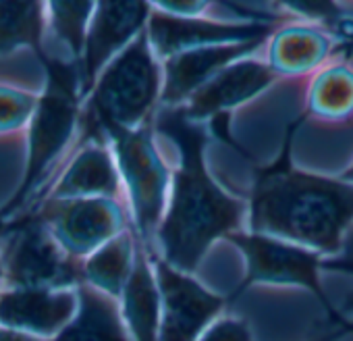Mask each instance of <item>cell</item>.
Listing matches in <instances>:
<instances>
[{
	"label": "cell",
	"mask_w": 353,
	"mask_h": 341,
	"mask_svg": "<svg viewBox=\"0 0 353 341\" xmlns=\"http://www.w3.org/2000/svg\"><path fill=\"white\" fill-rule=\"evenodd\" d=\"M158 129L179 148L166 213L158 231L160 256L174 269L194 273L219 237L243 231L245 204L225 194L204 164L206 133L179 108H164Z\"/></svg>",
	"instance_id": "6da1fadb"
},
{
	"label": "cell",
	"mask_w": 353,
	"mask_h": 341,
	"mask_svg": "<svg viewBox=\"0 0 353 341\" xmlns=\"http://www.w3.org/2000/svg\"><path fill=\"white\" fill-rule=\"evenodd\" d=\"M353 227V182L326 179L279 164L260 170L250 202V229L307 250L336 254Z\"/></svg>",
	"instance_id": "7a4b0ae2"
},
{
	"label": "cell",
	"mask_w": 353,
	"mask_h": 341,
	"mask_svg": "<svg viewBox=\"0 0 353 341\" xmlns=\"http://www.w3.org/2000/svg\"><path fill=\"white\" fill-rule=\"evenodd\" d=\"M164 73L143 30L98 77L88 96L83 117L88 135H104L110 129H139L152 125L160 102Z\"/></svg>",
	"instance_id": "3957f363"
},
{
	"label": "cell",
	"mask_w": 353,
	"mask_h": 341,
	"mask_svg": "<svg viewBox=\"0 0 353 341\" xmlns=\"http://www.w3.org/2000/svg\"><path fill=\"white\" fill-rule=\"evenodd\" d=\"M40 61L46 67L48 86L32 115L26 177L15 198L0 211V221H7L9 217H13L32 198L44 173L67 148L77 125L79 100L83 98L79 63L50 57L46 50L40 55Z\"/></svg>",
	"instance_id": "277c9868"
},
{
	"label": "cell",
	"mask_w": 353,
	"mask_h": 341,
	"mask_svg": "<svg viewBox=\"0 0 353 341\" xmlns=\"http://www.w3.org/2000/svg\"><path fill=\"white\" fill-rule=\"evenodd\" d=\"M104 135L112 142L119 173L131 200L135 235L152 254L150 240L158 237L168 192V173L154 148L152 125L139 129H110Z\"/></svg>",
	"instance_id": "5b68a950"
},
{
	"label": "cell",
	"mask_w": 353,
	"mask_h": 341,
	"mask_svg": "<svg viewBox=\"0 0 353 341\" xmlns=\"http://www.w3.org/2000/svg\"><path fill=\"white\" fill-rule=\"evenodd\" d=\"M3 237L0 260L11 289H67L83 283V264H77L38 215L9 225Z\"/></svg>",
	"instance_id": "8992f818"
},
{
	"label": "cell",
	"mask_w": 353,
	"mask_h": 341,
	"mask_svg": "<svg viewBox=\"0 0 353 341\" xmlns=\"http://www.w3.org/2000/svg\"><path fill=\"white\" fill-rule=\"evenodd\" d=\"M219 5H210L202 15L170 13L158 5H152L148 19V38L158 59H172L174 55L216 44H235L268 38L272 23L248 21L254 15L243 13V7H233L225 15H214Z\"/></svg>",
	"instance_id": "52a82bcc"
},
{
	"label": "cell",
	"mask_w": 353,
	"mask_h": 341,
	"mask_svg": "<svg viewBox=\"0 0 353 341\" xmlns=\"http://www.w3.org/2000/svg\"><path fill=\"white\" fill-rule=\"evenodd\" d=\"M227 240L233 242L243 252L248 262V273L241 283V289L250 287L252 283L307 287L318 295L320 304L334 316V310L330 308L318 277L324 264V256L320 252L254 231L250 233L239 231Z\"/></svg>",
	"instance_id": "ba28073f"
},
{
	"label": "cell",
	"mask_w": 353,
	"mask_h": 341,
	"mask_svg": "<svg viewBox=\"0 0 353 341\" xmlns=\"http://www.w3.org/2000/svg\"><path fill=\"white\" fill-rule=\"evenodd\" d=\"M152 264L162 308L160 341H200L227 300L170 266L160 254H152Z\"/></svg>",
	"instance_id": "9c48e42d"
},
{
	"label": "cell",
	"mask_w": 353,
	"mask_h": 341,
	"mask_svg": "<svg viewBox=\"0 0 353 341\" xmlns=\"http://www.w3.org/2000/svg\"><path fill=\"white\" fill-rule=\"evenodd\" d=\"M38 217L75 258L92 256L125 231V219L119 202L106 198L48 200Z\"/></svg>",
	"instance_id": "30bf717a"
},
{
	"label": "cell",
	"mask_w": 353,
	"mask_h": 341,
	"mask_svg": "<svg viewBox=\"0 0 353 341\" xmlns=\"http://www.w3.org/2000/svg\"><path fill=\"white\" fill-rule=\"evenodd\" d=\"M152 5L96 3L81 59L83 96H90L100 73L148 28Z\"/></svg>",
	"instance_id": "8fae6325"
},
{
	"label": "cell",
	"mask_w": 353,
	"mask_h": 341,
	"mask_svg": "<svg viewBox=\"0 0 353 341\" xmlns=\"http://www.w3.org/2000/svg\"><path fill=\"white\" fill-rule=\"evenodd\" d=\"M266 40L268 38L235 42V44L202 46L174 55L172 59L166 61L164 67V86H162L160 104L164 108H179L206 81H210L214 75H219L223 69L231 67L233 63L256 52Z\"/></svg>",
	"instance_id": "7c38bea8"
},
{
	"label": "cell",
	"mask_w": 353,
	"mask_h": 341,
	"mask_svg": "<svg viewBox=\"0 0 353 341\" xmlns=\"http://www.w3.org/2000/svg\"><path fill=\"white\" fill-rule=\"evenodd\" d=\"M283 75L285 73L279 71L274 65L256 59H241L231 67L223 69L210 81H206L179 106V110L190 121L200 123L225 108L245 102Z\"/></svg>",
	"instance_id": "4fadbf2b"
},
{
	"label": "cell",
	"mask_w": 353,
	"mask_h": 341,
	"mask_svg": "<svg viewBox=\"0 0 353 341\" xmlns=\"http://www.w3.org/2000/svg\"><path fill=\"white\" fill-rule=\"evenodd\" d=\"M77 287L9 289L0 295V327L28 335H59L77 314Z\"/></svg>",
	"instance_id": "5bb4252c"
},
{
	"label": "cell",
	"mask_w": 353,
	"mask_h": 341,
	"mask_svg": "<svg viewBox=\"0 0 353 341\" xmlns=\"http://www.w3.org/2000/svg\"><path fill=\"white\" fill-rule=\"evenodd\" d=\"M123 316L133 341H160V291L154 275L152 254L139 242L135 244V258L129 279L123 287Z\"/></svg>",
	"instance_id": "9a60e30c"
},
{
	"label": "cell",
	"mask_w": 353,
	"mask_h": 341,
	"mask_svg": "<svg viewBox=\"0 0 353 341\" xmlns=\"http://www.w3.org/2000/svg\"><path fill=\"white\" fill-rule=\"evenodd\" d=\"M79 308L75 318L52 341H133L114 295L90 285H77Z\"/></svg>",
	"instance_id": "2e32d148"
},
{
	"label": "cell",
	"mask_w": 353,
	"mask_h": 341,
	"mask_svg": "<svg viewBox=\"0 0 353 341\" xmlns=\"http://www.w3.org/2000/svg\"><path fill=\"white\" fill-rule=\"evenodd\" d=\"M121 196V173L112 156L102 144L83 148L67 173L50 192L48 200H71V198H106L114 200Z\"/></svg>",
	"instance_id": "e0dca14e"
},
{
	"label": "cell",
	"mask_w": 353,
	"mask_h": 341,
	"mask_svg": "<svg viewBox=\"0 0 353 341\" xmlns=\"http://www.w3.org/2000/svg\"><path fill=\"white\" fill-rule=\"evenodd\" d=\"M137 235L123 231L83 262V281L119 298L129 279L135 258Z\"/></svg>",
	"instance_id": "ac0fdd59"
},
{
	"label": "cell",
	"mask_w": 353,
	"mask_h": 341,
	"mask_svg": "<svg viewBox=\"0 0 353 341\" xmlns=\"http://www.w3.org/2000/svg\"><path fill=\"white\" fill-rule=\"evenodd\" d=\"M44 15L46 7L40 3H0V55L30 46L40 57Z\"/></svg>",
	"instance_id": "d6986e66"
},
{
	"label": "cell",
	"mask_w": 353,
	"mask_h": 341,
	"mask_svg": "<svg viewBox=\"0 0 353 341\" xmlns=\"http://www.w3.org/2000/svg\"><path fill=\"white\" fill-rule=\"evenodd\" d=\"M96 3H50L46 13L57 40L67 48L73 63L81 65L88 28L94 15Z\"/></svg>",
	"instance_id": "ffe728a7"
},
{
	"label": "cell",
	"mask_w": 353,
	"mask_h": 341,
	"mask_svg": "<svg viewBox=\"0 0 353 341\" xmlns=\"http://www.w3.org/2000/svg\"><path fill=\"white\" fill-rule=\"evenodd\" d=\"M328 46L324 38L318 34H301L289 32L287 38H279L272 48V65L279 71H301L318 63L326 55Z\"/></svg>",
	"instance_id": "44dd1931"
},
{
	"label": "cell",
	"mask_w": 353,
	"mask_h": 341,
	"mask_svg": "<svg viewBox=\"0 0 353 341\" xmlns=\"http://www.w3.org/2000/svg\"><path fill=\"white\" fill-rule=\"evenodd\" d=\"M38 100L23 96L13 90H0V131L21 125L30 115H34Z\"/></svg>",
	"instance_id": "7402d4cb"
},
{
	"label": "cell",
	"mask_w": 353,
	"mask_h": 341,
	"mask_svg": "<svg viewBox=\"0 0 353 341\" xmlns=\"http://www.w3.org/2000/svg\"><path fill=\"white\" fill-rule=\"evenodd\" d=\"M200 341H252V337L241 320H221L212 324Z\"/></svg>",
	"instance_id": "603a6c76"
},
{
	"label": "cell",
	"mask_w": 353,
	"mask_h": 341,
	"mask_svg": "<svg viewBox=\"0 0 353 341\" xmlns=\"http://www.w3.org/2000/svg\"><path fill=\"white\" fill-rule=\"evenodd\" d=\"M0 341H44L36 335H28L21 331H13L7 327H0Z\"/></svg>",
	"instance_id": "cb8c5ba5"
},
{
	"label": "cell",
	"mask_w": 353,
	"mask_h": 341,
	"mask_svg": "<svg viewBox=\"0 0 353 341\" xmlns=\"http://www.w3.org/2000/svg\"><path fill=\"white\" fill-rule=\"evenodd\" d=\"M336 260L353 262V227H351V231L347 233L345 244H343V250H341V258H336Z\"/></svg>",
	"instance_id": "d4e9b609"
},
{
	"label": "cell",
	"mask_w": 353,
	"mask_h": 341,
	"mask_svg": "<svg viewBox=\"0 0 353 341\" xmlns=\"http://www.w3.org/2000/svg\"><path fill=\"white\" fill-rule=\"evenodd\" d=\"M343 312H353V293L347 298V302L343 304Z\"/></svg>",
	"instance_id": "484cf974"
},
{
	"label": "cell",
	"mask_w": 353,
	"mask_h": 341,
	"mask_svg": "<svg viewBox=\"0 0 353 341\" xmlns=\"http://www.w3.org/2000/svg\"><path fill=\"white\" fill-rule=\"evenodd\" d=\"M343 179H347V182H353V168L349 170V173H347V175H345Z\"/></svg>",
	"instance_id": "4316f807"
},
{
	"label": "cell",
	"mask_w": 353,
	"mask_h": 341,
	"mask_svg": "<svg viewBox=\"0 0 353 341\" xmlns=\"http://www.w3.org/2000/svg\"><path fill=\"white\" fill-rule=\"evenodd\" d=\"M5 275V269H3V260H0V277Z\"/></svg>",
	"instance_id": "83f0119b"
}]
</instances>
